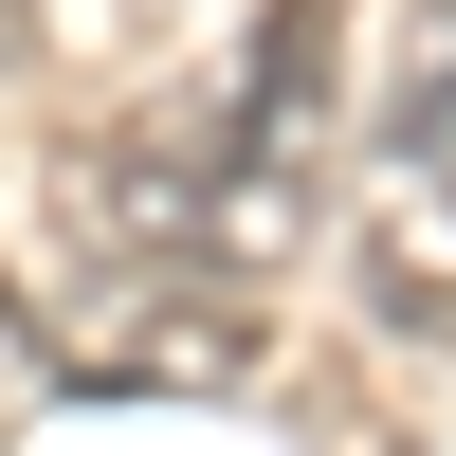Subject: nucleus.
<instances>
[{"label":"nucleus","mask_w":456,"mask_h":456,"mask_svg":"<svg viewBox=\"0 0 456 456\" xmlns=\"http://www.w3.org/2000/svg\"><path fill=\"white\" fill-rule=\"evenodd\" d=\"M402 183L456 201V0H420V73H402Z\"/></svg>","instance_id":"4"},{"label":"nucleus","mask_w":456,"mask_h":456,"mask_svg":"<svg viewBox=\"0 0 456 456\" xmlns=\"http://www.w3.org/2000/svg\"><path fill=\"white\" fill-rule=\"evenodd\" d=\"M365 292H384V329H456V201H420V219L384 201V238H365Z\"/></svg>","instance_id":"3"},{"label":"nucleus","mask_w":456,"mask_h":456,"mask_svg":"<svg viewBox=\"0 0 456 456\" xmlns=\"http://www.w3.org/2000/svg\"><path fill=\"white\" fill-rule=\"evenodd\" d=\"M329 37H347V0H274L256 19V55H238V146H292L329 110Z\"/></svg>","instance_id":"2"},{"label":"nucleus","mask_w":456,"mask_h":456,"mask_svg":"<svg viewBox=\"0 0 456 456\" xmlns=\"http://www.w3.org/2000/svg\"><path fill=\"white\" fill-rule=\"evenodd\" d=\"M92 365L110 384H165V402H219L274 365V329H256V292H183V274H128L92 311Z\"/></svg>","instance_id":"1"},{"label":"nucleus","mask_w":456,"mask_h":456,"mask_svg":"<svg viewBox=\"0 0 456 456\" xmlns=\"http://www.w3.org/2000/svg\"><path fill=\"white\" fill-rule=\"evenodd\" d=\"M19 55H37V0H0V73H19Z\"/></svg>","instance_id":"5"}]
</instances>
